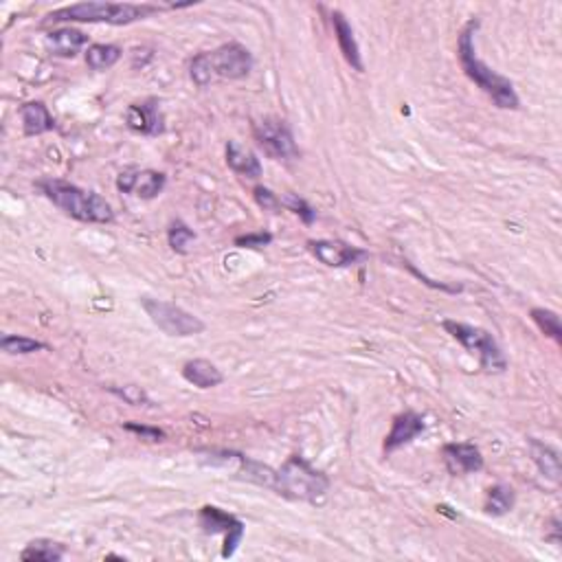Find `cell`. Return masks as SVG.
I'll return each mask as SVG.
<instances>
[{"mask_svg": "<svg viewBox=\"0 0 562 562\" xmlns=\"http://www.w3.org/2000/svg\"><path fill=\"white\" fill-rule=\"evenodd\" d=\"M477 29H479V20L477 18L468 20V24L461 29L459 40H457V58H459L461 71L466 73V77H468L472 84H477V86L495 102L496 108H501V111H519L521 99L514 84L507 77L499 76L496 71H492L484 59L477 56L475 49Z\"/></svg>", "mask_w": 562, "mask_h": 562, "instance_id": "6da1fadb", "label": "cell"}, {"mask_svg": "<svg viewBox=\"0 0 562 562\" xmlns=\"http://www.w3.org/2000/svg\"><path fill=\"white\" fill-rule=\"evenodd\" d=\"M38 189L73 220L91 222V225H108L114 220L111 202L99 196L97 192H86V189L67 181H58V178L40 181Z\"/></svg>", "mask_w": 562, "mask_h": 562, "instance_id": "7a4b0ae2", "label": "cell"}, {"mask_svg": "<svg viewBox=\"0 0 562 562\" xmlns=\"http://www.w3.org/2000/svg\"><path fill=\"white\" fill-rule=\"evenodd\" d=\"M271 490L283 499L321 505L330 492V479L301 455H292L280 470H275V484Z\"/></svg>", "mask_w": 562, "mask_h": 562, "instance_id": "3957f363", "label": "cell"}, {"mask_svg": "<svg viewBox=\"0 0 562 562\" xmlns=\"http://www.w3.org/2000/svg\"><path fill=\"white\" fill-rule=\"evenodd\" d=\"M161 12L156 4H132V3H77L56 9L47 16L49 22H106L121 27L137 20H146Z\"/></svg>", "mask_w": 562, "mask_h": 562, "instance_id": "277c9868", "label": "cell"}, {"mask_svg": "<svg viewBox=\"0 0 562 562\" xmlns=\"http://www.w3.org/2000/svg\"><path fill=\"white\" fill-rule=\"evenodd\" d=\"M442 327L446 330V335H450L459 343L464 350H468L472 356L479 358V367L487 374H501L507 370V358L504 350L499 347V343L495 341V336L484 327L470 326V323L452 321L446 319L442 323Z\"/></svg>", "mask_w": 562, "mask_h": 562, "instance_id": "5b68a950", "label": "cell"}, {"mask_svg": "<svg viewBox=\"0 0 562 562\" xmlns=\"http://www.w3.org/2000/svg\"><path fill=\"white\" fill-rule=\"evenodd\" d=\"M143 310L147 312L150 321L158 327L161 332H165L167 336H196L205 332V321L198 319L196 315L187 312L185 308L176 306L172 301L163 299H150V297H143L141 299Z\"/></svg>", "mask_w": 562, "mask_h": 562, "instance_id": "8992f818", "label": "cell"}, {"mask_svg": "<svg viewBox=\"0 0 562 562\" xmlns=\"http://www.w3.org/2000/svg\"><path fill=\"white\" fill-rule=\"evenodd\" d=\"M253 134L260 147L275 161H295L301 156L295 134L288 128L286 121L277 117H266L253 126Z\"/></svg>", "mask_w": 562, "mask_h": 562, "instance_id": "52a82bcc", "label": "cell"}, {"mask_svg": "<svg viewBox=\"0 0 562 562\" xmlns=\"http://www.w3.org/2000/svg\"><path fill=\"white\" fill-rule=\"evenodd\" d=\"M213 79H244L251 76L255 59L253 53L240 42H228L216 51H207Z\"/></svg>", "mask_w": 562, "mask_h": 562, "instance_id": "ba28073f", "label": "cell"}, {"mask_svg": "<svg viewBox=\"0 0 562 562\" xmlns=\"http://www.w3.org/2000/svg\"><path fill=\"white\" fill-rule=\"evenodd\" d=\"M201 527L205 530V534H225V547H222V558H231L233 554L240 547L244 531L246 527L237 516L228 514V512L220 510L216 505H205L201 507V514H198Z\"/></svg>", "mask_w": 562, "mask_h": 562, "instance_id": "9c48e42d", "label": "cell"}, {"mask_svg": "<svg viewBox=\"0 0 562 562\" xmlns=\"http://www.w3.org/2000/svg\"><path fill=\"white\" fill-rule=\"evenodd\" d=\"M308 251L327 268H350L370 260V251L341 240H310Z\"/></svg>", "mask_w": 562, "mask_h": 562, "instance_id": "30bf717a", "label": "cell"}, {"mask_svg": "<svg viewBox=\"0 0 562 562\" xmlns=\"http://www.w3.org/2000/svg\"><path fill=\"white\" fill-rule=\"evenodd\" d=\"M167 185V176L156 169L128 167L117 176V189L121 193L141 198V201H154L163 193Z\"/></svg>", "mask_w": 562, "mask_h": 562, "instance_id": "8fae6325", "label": "cell"}, {"mask_svg": "<svg viewBox=\"0 0 562 562\" xmlns=\"http://www.w3.org/2000/svg\"><path fill=\"white\" fill-rule=\"evenodd\" d=\"M442 455H444L446 468L455 477L475 475V472L484 470V455H481V450L475 444H468V442L446 444L442 449Z\"/></svg>", "mask_w": 562, "mask_h": 562, "instance_id": "7c38bea8", "label": "cell"}, {"mask_svg": "<svg viewBox=\"0 0 562 562\" xmlns=\"http://www.w3.org/2000/svg\"><path fill=\"white\" fill-rule=\"evenodd\" d=\"M426 429V422L420 413L415 411H405V413H397L394 417V424H391L389 435L385 437V444H382V450L387 455L396 452L402 446L411 444L417 435H422Z\"/></svg>", "mask_w": 562, "mask_h": 562, "instance_id": "4fadbf2b", "label": "cell"}, {"mask_svg": "<svg viewBox=\"0 0 562 562\" xmlns=\"http://www.w3.org/2000/svg\"><path fill=\"white\" fill-rule=\"evenodd\" d=\"M126 126L132 132L146 134V137H156L163 132V114L158 108L156 99H147L141 103H130L126 111Z\"/></svg>", "mask_w": 562, "mask_h": 562, "instance_id": "5bb4252c", "label": "cell"}, {"mask_svg": "<svg viewBox=\"0 0 562 562\" xmlns=\"http://www.w3.org/2000/svg\"><path fill=\"white\" fill-rule=\"evenodd\" d=\"M47 49L51 56L71 59L76 58L79 51L88 44V36L79 29L73 27H62V29H53V31L47 33Z\"/></svg>", "mask_w": 562, "mask_h": 562, "instance_id": "9a60e30c", "label": "cell"}, {"mask_svg": "<svg viewBox=\"0 0 562 562\" xmlns=\"http://www.w3.org/2000/svg\"><path fill=\"white\" fill-rule=\"evenodd\" d=\"M332 24H335V36L338 42V49H341L343 58L350 64L352 68L358 73L365 71V64H362L361 56V47H358V40L354 36V29L347 22V18L343 16L341 12H332Z\"/></svg>", "mask_w": 562, "mask_h": 562, "instance_id": "2e32d148", "label": "cell"}, {"mask_svg": "<svg viewBox=\"0 0 562 562\" xmlns=\"http://www.w3.org/2000/svg\"><path fill=\"white\" fill-rule=\"evenodd\" d=\"M20 121H22L24 137H40L56 130V119L44 106V102H27L20 106Z\"/></svg>", "mask_w": 562, "mask_h": 562, "instance_id": "e0dca14e", "label": "cell"}, {"mask_svg": "<svg viewBox=\"0 0 562 562\" xmlns=\"http://www.w3.org/2000/svg\"><path fill=\"white\" fill-rule=\"evenodd\" d=\"M183 378L198 389H213L225 382V374L207 358H193L183 365Z\"/></svg>", "mask_w": 562, "mask_h": 562, "instance_id": "ac0fdd59", "label": "cell"}, {"mask_svg": "<svg viewBox=\"0 0 562 562\" xmlns=\"http://www.w3.org/2000/svg\"><path fill=\"white\" fill-rule=\"evenodd\" d=\"M225 156L227 165L236 174H240V176L253 178V181L262 176V163L257 154L251 147H244L240 141H228L225 147Z\"/></svg>", "mask_w": 562, "mask_h": 562, "instance_id": "d6986e66", "label": "cell"}, {"mask_svg": "<svg viewBox=\"0 0 562 562\" xmlns=\"http://www.w3.org/2000/svg\"><path fill=\"white\" fill-rule=\"evenodd\" d=\"M527 444H530V455H531V459H534L536 468L543 472V477H547V479L558 484L560 475H562L558 450L551 449V446L545 444V442L536 440V437H527Z\"/></svg>", "mask_w": 562, "mask_h": 562, "instance_id": "ffe728a7", "label": "cell"}, {"mask_svg": "<svg viewBox=\"0 0 562 562\" xmlns=\"http://www.w3.org/2000/svg\"><path fill=\"white\" fill-rule=\"evenodd\" d=\"M67 556L62 543H56L51 539H36L31 540L20 554V560L24 562H59Z\"/></svg>", "mask_w": 562, "mask_h": 562, "instance_id": "44dd1931", "label": "cell"}, {"mask_svg": "<svg viewBox=\"0 0 562 562\" xmlns=\"http://www.w3.org/2000/svg\"><path fill=\"white\" fill-rule=\"evenodd\" d=\"M123 56L117 44H88L86 49V64L94 73L111 71L114 64Z\"/></svg>", "mask_w": 562, "mask_h": 562, "instance_id": "7402d4cb", "label": "cell"}, {"mask_svg": "<svg viewBox=\"0 0 562 562\" xmlns=\"http://www.w3.org/2000/svg\"><path fill=\"white\" fill-rule=\"evenodd\" d=\"M514 504H516L514 490L505 484H496L487 490L484 512L490 516H504L507 512L514 510Z\"/></svg>", "mask_w": 562, "mask_h": 562, "instance_id": "603a6c76", "label": "cell"}, {"mask_svg": "<svg viewBox=\"0 0 562 562\" xmlns=\"http://www.w3.org/2000/svg\"><path fill=\"white\" fill-rule=\"evenodd\" d=\"M0 350L9 356H27L36 354V352L49 350L47 343L36 341V338L29 336H18V335H4L0 338Z\"/></svg>", "mask_w": 562, "mask_h": 562, "instance_id": "cb8c5ba5", "label": "cell"}, {"mask_svg": "<svg viewBox=\"0 0 562 562\" xmlns=\"http://www.w3.org/2000/svg\"><path fill=\"white\" fill-rule=\"evenodd\" d=\"M531 321L539 326V330L543 332L545 336L554 338L558 345H562V326H560V317L556 315L554 310H547V308H531L530 312Z\"/></svg>", "mask_w": 562, "mask_h": 562, "instance_id": "d4e9b609", "label": "cell"}, {"mask_svg": "<svg viewBox=\"0 0 562 562\" xmlns=\"http://www.w3.org/2000/svg\"><path fill=\"white\" fill-rule=\"evenodd\" d=\"M167 242L174 253H178V255H187L189 246L196 242V233H193V228H189L183 220H174L172 225H169Z\"/></svg>", "mask_w": 562, "mask_h": 562, "instance_id": "484cf974", "label": "cell"}, {"mask_svg": "<svg viewBox=\"0 0 562 562\" xmlns=\"http://www.w3.org/2000/svg\"><path fill=\"white\" fill-rule=\"evenodd\" d=\"M189 77H192V82L196 84L198 88H207L209 84L213 82L207 51L205 53H198L196 58H192V62H189Z\"/></svg>", "mask_w": 562, "mask_h": 562, "instance_id": "4316f807", "label": "cell"}, {"mask_svg": "<svg viewBox=\"0 0 562 562\" xmlns=\"http://www.w3.org/2000/svg\"><path fill=\"white\" fill-rule=\"evenodd\" d=\"M281 207H286L288 211L299 216V220L303 222V225H312V222L317 220L315 209L308 205V201H303V198L297 196V193H286V196H281Z\"/></svg>", "mask_w": 562, "mask_h": 562, "instance_id": "83f0119b", "label": "cell"}, {"mask_svg": "<svg viewBox=\"0 0 562 562\" xmlns=\"http://www.w3.org/2000/svg\"><path fill=\"white\" fill-rule=\"evenodd\" d=\"M108 391H111L112 396L121 397V400L126 402V405H130V406H147V405H152V400H150V397H147L146 391H143L141 387H137V385L111 387V389H108Z\"/></svg>", "mask_w": 562, "mask_h": 562, "instance_id": "f1b7e54d", "label": "cell"}, {"mask_svg": "<svg viewBox=\"0 0 562 562\" xmlns=\"http://www.w3.org/2000/svg\"><path fill=\"white\" fill-rule=\"evenodd\" d=\"M253 198H255V202L263 209V211H272V213L281 211V198L277 196V193H272L268 187L257 185L255 189H253Z\"/></svg>", "mask_w": 562, "mask_h": 562, "instance_id": "f546056e", "label": "cell"}, {"mask_svg": "<svg viewBox=\"0 0 562 562\" xmlns=\"http://www.w3.org/2000/svg\"><path fill=\"white\" fill-rule=\"evenodd\" d=\"M123 429L134 433V435H138L146 442H163L167 437V433L163 429H158V426H146V424H138V422H126Z\"/></svg>", "mask_w": 562, "mask_h": 562, "instance_id": "4dcf8cb0", "label": "cell"}, {"mask_svg": "<svg viewBox=\"0 0 562 562\" xmlns=\"http://www.w3.org/2000/svg\"><path fill=\"white\" fill-rule=\"evenodd\" d=\"M272 242V233L268 231H257V233H246V236H237L233 244L237 248H263Z\"/></svg>", "mask_w": 562, "mask_h": 562, "instance_id": "1f68e13d", "label": "cell"}]
</instances>
